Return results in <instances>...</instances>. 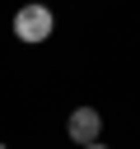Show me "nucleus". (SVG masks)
<instances>
[{
  "label": "nucleus",
  "instance_id": "7ed1b4c3",
  "mask_svg": "<svg viewBox=\"0 0 140 149\" xmlns=\"http://www.w3.org/2000/svg\"><path fill=\"white\" fill-rule=\"evenodd\" d=\"M84 149H103V144H98V140H93V144H84Z\"/></svg>",
  "mask_w": 140,
  "mask_h": 149
},
{
  "label": "nucleus",
  "instance_id": "20e7f679",
  "mask_svg": "<svg viewBox=\"0 0 140 149\" xmlns=\"http://www.w3.org/2000/svg\"><path fill=\"white\" fill-rule=\"evenodd\" d=\"M0 149H5V144H0Z\"/></svg>",
  "mask_w": 140,
  "mask_h": 149
},
{
  "label": "nucleus",
  "instance_id": "f257e3e1",
  "mask_svg": "<svg viewBox=\"0 0 140 149\" xmlns=\"http://www.w3.org/2000/svg\"><path fill=\"white\" fill-rule=\"evenodd\" d=\"M51 28H56V14L47 9V5H19V14H14V37L19 42H28V47H37V42H47L51 37Z\"/></svg>",
  "mask_w": 140,
  "mask_h": 149
},
{
  "label": "nucleus",
  "instance_id": "f03ea898",
  "mask_svg": "<svg viewBox=\"0 0 140 149\" xmlns=\"http://www.w3.org/2000/svg\"><path fill=\"white\" fill-rule=\"evenodd\" d=\"M98 130H103V116H98L93 107H75V112H70V121H65V135H70L79 149H84V144H93V140H98Z\"/></svg>",
  "mask_w": 140,
  "mask_h": 149
}]
</instances>
